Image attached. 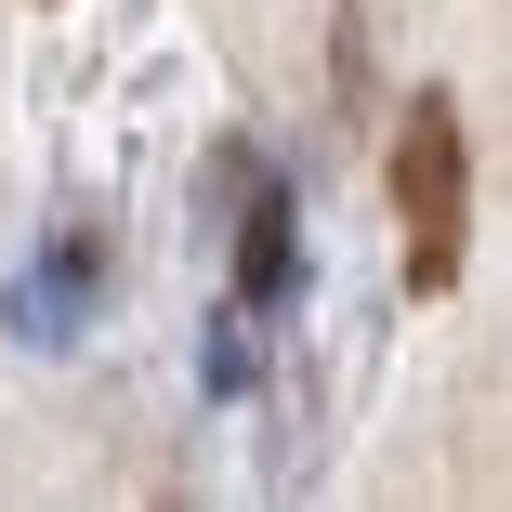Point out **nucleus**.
<instances>
[{
  "mask_svg": "<svg viewBox=\"0 0 512 512\" xmlns=\"http://www.w3.org/2000/svg\"><path fill=\"white\" fill-rule=\"evenodd\" d=\"M460 197H473V132L447 92H421L394 132V211H407V263H421L434 289L460 276Z\"/></svg>",
  "mask_w": 512,
  "mask_h": 512,
  "instance_id": "f257e3e1",
  "label": "nucleus"
},
{
  "mask_svg": "<svg viewBox=\"0 0 512 512\" xmlns=\"http://www.w3.org/2000/svg\"><path fill=\"white\" fill-rule=\"evenodd\" d=\"M237 276H250V302H276V289L302 276V250H289V197H250V250H237Z\"/></svg>",
  "mask_w": 512,
  "mask_h": 512,
  "instance_id": "f03ea898",
  "label": "nucleus"
}]
</instances>
